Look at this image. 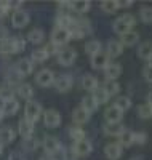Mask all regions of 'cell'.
I'll use <instances>...</instances> for the list:
<instances>
[{
  "label": "cell",
  "instance_id": "1",
  "mask_svg": "<svg viewBox=\"0 0 152 160\" xmlns=\"http://www.w3.org/2000/svg\"><path fill=\"white\" fill-rule=\"evenodd\" d=\"M136 24V19H134V16L133 15H130V13H125V15H122L117 21H114V31L117 32V34H120V35H123V34H127V32H130L131 31V28Z\"/></svg>",
  "mask_w": 152,
  "mask_h": 160
},
{
  "label": "cell",
  "instance_id": "2",
  "mask_svg": "<svg viewBox=\"0 0 152 160\" xmlns=\"http://www.w3.org/2000/svg\"><path fill=\"white\" fill-rule=\"evenodd\" d=\"M40 114H42V106H40L37 101H34V99L26 101V106H24V118H27L29 122L35 123L37 120L40 118Z\"/></svg>",
  "mask_w": 152,
  "mask_h": 160
},
{
  "label": "cell",
  "instance_id": "3",
  "mask_svg": "<svg viewBox=\"0 0 152 160\" xmlns=\"http://www.w3.org/2000/svg\"><path fill=\"white\" fill-rule=\"evenodd\" d=\"M71 32L69 29H63V28H54V31L51 32V43L56 47H64L69 40H71Z\"/></svg>",
  "mask_w": 152,
  "mask_h": 160
},
{
  "label": "cell",
  "instance_id": "4",
  "mask_svg": "<svg viewBox=\"0 0 152 160\" xmlns=\"http://www.w3.org/2000/svg\"><path fill=\"white\" fill-rule=\"evenodd\" d=\"M54 78H56V77H54V72L53 71L42 69V71H38L35 74V83L40 85V87H43V88H47V87H50V85L54 83Z\"/></svg>",
  "mask_w": 152,
  "mask_h": 160
},
{
  "label": "cell",
  "instance_id": "5",
  "mask_svg": "<svg viewBox=\"0 0 152 160\" xmlns=\"http://www.w3.org/2000/svg\"><path fill=\"white\" fill-rule=\"evenodd\" d=\"M29 21H31V16H29V13H27V11H24V10L13 11V15H11V24H13V28L23 29V28H26V26L29 24Z\"/></svg>",
  "mask_w": 152,
  "mask_h": 160
},
{
  "label": "cell",
  "instance_id": "6",
  "mask_svg": "<svg viewBox=\"0 0 152 160\" xmlns=\"http://www.w3.org/2000/svg\"><path fill=\"white\" fill-rule=\"evenodd\" d=\"M56 56H58V62L61 66H72L74 61H75V58H77V53H75L74 48L66 47V48H61L59 50V53H58Z\"/></svg>",
  "mask_w": 152,
  "mask_h": 160
},
{
  "label": "cell",
  "instance_id": "7",
  "mask_svg": "<svg viewBox=\"0 0 152 160\" xmlns=\"http://www.w3.org/2000/svg\"><path fill=\"white\" fill-rule=\"evenodd\" d=\"M43 151L47 152V155H56L61 151V142L58 138L54 136H45L43 139Z\"/></svg>",
  "mask_w": 152,
  "mask_h": 160
},
{
  "label": "cell",
  "instance_id": "8",
  "mask_svg": "<svg viewBox=\"0 0 152 160\" xmlns=\"http://www.w3.org/2000/svg\"><path fill=\"white\" fill-rule=\"evenodd\" d=\"M72 85H74V78H72V75H69V74H63V75L54 78V87H56V90L59 93L69 91L72 88Z\"/></svg>",
  "mask_w": 152,
  "mask_h": 160
},
{
  "label": "cell",
  "instance_id": "9",
  "mask_svg": "<svg viewBox=\"0 0 152 160\" xmlns=\"http://www.w3.org/2000/svg\"><path fill=\"white\" fill-rule=\"evenodd\" d=\"M32 71H34V62H32L31 59H27V58L19 59V61L16 62V66H15V72H16L19 77H27V75H31Z\"/></svg>",
  "mask_w": 152,
  "mask_h": 160
},
{
  "label": "cell",
  "instance_id": "10",
  "mask_svg": "<svg viewBox=\"0 0 152 160\" xmlns=\"http://www.w3.org/2000/svg\"><path fill=\"white\" fill-rule=\"evenodd\" d=\"M43 122L48 128H58L61 125V114L54 109H48L43 114Z\"/></svg>",
  "mask_w": 152,
  "mask_h": 160
},
{
  "label": "cell",
  "instance_id": "11",
  "mask_svg": "<svg viewBox=\"0 0 152 160\" xmlns=\"http://www.w3.org/2000/svg\"><path fill=\"white\" fill-rule=\"evenodd\" d=\"M91 142L87 141V139H82V141H75L74 146H72V152L77 155V157H85L91 152Z\"/></svg>",
  "mask_w": 152,
  "mask_h": 160
},
{
  "label": "cell",
  "instance_id": "12",
  "mask_svg": "<svg viewBox=\"0 0 152 160\" xmlns=\"http://www.w3.org/2000/svg\"><path fill=\"white\" fill-rule=\"evenodd\" d=\"M104 154L109 160H117L122 157L123 154V148L119 144V142H109L106 148H104Z\"/></svg>",
  "mask_w": 152,
  "mask_h": 160
},
{
  "label": "cell",
  "instance_id": "13",
  "mask_svg": "<svg viewBox=\"0 0 152 160\" xmlns=\"http://www.w3.org/2000/svg\"><path fill=\"white\" fill-rule=\"evenodd\" d=\"M123 117V112L120 109H117L115 106H110V108L106 109L104 112V118L107 123H120V120Z\"/></svg>",
  "mask_w": 152,
  "mask_h": 160
},
{
  "label": "cell",
  "instance_id": "14",
  "mask_svg": "<svg viewBox=\"0 0 152 160\" xmlns=\"http://www.w3.org/2000/svg\"><path fill=\"white\" fill-rule=\"evenodd\" d=\"M123 53V45L117 40H109L107 42V47H106V55L109 58H117Z\"/></svg>",
  "mask_w": 152,
  "mask_h": 160
},
{
  "label": "cell",
  "instance_id": "15",
  "mask_svg": "<svg viewBox=\"0 0 152 160\" xmlns=\"http://www.w3.org/2000/svg\"><path fill=\"white\" fill-rule=\"evenodd\" d=\"M107 64H109V56L103 51H99L98 55L91 56V66L94 69H106Z\"/></svg>",
  "mask_w": 152,
  "mask_h": 160
},
{
  "label": "cell",
  "instance_id": "16",
  "mask_svg": "<svg viewBox=\"0 0 152 160\" xmlns=\"http://www.w3.org/2000/svg\"><path fill=\"white\" fill-rule=\"evenodd\" d=\"M18 130H19V135L23 138H29L34 133V123L29 122L27 118H21L19 123H18Z\"/></svg>",
  "mask_w": 152,
  "mask_h": 160
},
{
  "label": "cell",
  "instance_id": "17",
  "mask_svg": "<svg viewBox=\"0 0 152 160\" xmlns=\"http://www.w3.org/2000/svg\"><path fill=\"white\" fill-rule=\"evenodd\" d=\"M72 120H74V123H75L77 127H80V125L87 123L88 120H90V114H88L85 109L77 108V109H74V112H72Z\"/></svg>",
  "mask_w": 152,
  "mask_h": 160
},
{
  "label": "cell",
  "instance_id": "18",
  "mask_svg": "<svg viewBox=\"0 0 152 160\" xmlns=\"http://www.w3.org/2000/svg\"><path fill=\"white\" fill-rule=\"evenodd\" d=\"M2 112L3 115H16L18 111H19V102L16 99H10V101H5L2 102Z\"/></svg>",
  "mask_w": 152,
  "mask_h": 160
},
{
  "label": "cell",
  "instance_id": "19",
  "mask_svg": "<svg viewBox=\"0 0 152 160\" xmlns=\"http://www.w3.org/2000/svg\"><path fill=\"white\" fill-rule=\"evenodd\" d=\"M120 74H122V66L117 62H109L107 68L104 69V75L107 80H115Z\"/></svg>",
  "mask_w": 152,
  "mask_h": 160
},
{
  "label": "cell",
  "instance_id": "20",
  "mask_svg": "<svg viewBox=\"0 0 152 160\" xmlns=\"http://www.w3.org/2000/svg\"><path fill=\"white\" fill-rule=\"evenodd\" d=\"M123 130H125V127H123L122 123H106L104 125V133L107 136H120Z\"/></svg>",
  "mask_w": 152,
  "mask_h": 160
},
{
  "label": "cell",
  "instance_id": "21",
  "mask_svg": "<svg viewBox=\"0 0 152 160\" xmlns=\"http://www.w3.org/2000/svg\"><path fill=\"white\" fill-rule=\"evenodd\" d=\"M74 24V18L69 16L67 13H59L56 16V28H63V29H71V26Z\"/></svg>",
  "mask_w": 152,
  "mask_h": 160
},
{
  "label": "cell",
  "instance_id": "22",
  "mask_svg": "<svg viewBox=\"0 0 152 160\" xmlns=\"http://www.w3.org/2000/svg\"><path fill=\"white\" fill-rule=\"evenodd\" d=\"M120 43L122 45H125V47H131V45H136L138 43V40H139V34L134 32V31H130L127 34H123L120 35Z\"/></svg>",
  "mask_w": 152,
  "mask_h": 160
},
{
  "label": "cell",
  "instance_id": "23",
  "mask_svg": "<svg viewBox=\"0 0 152 160\" xmlns=\"http://www.w3.org/2000/svg\"><path fill=\"white\" fill-rule=\"evenodd\" d=\"M18 95L23 98V99H26V101H31L32 99V96H34V88H32V85H29V83H19L18 85Z\"/></svg>",
  "mask_w": 152,
  "mask_h": 160
},
{
  "label": "cell",
  "instance_id": "24",
  "mask_svg": "<svg viewBox=\"0 0 152 160\" xmlns=\"http://www.w3.org/2000/svg\"><path fill=\"white\" fill-rule=\"evenodd\" d=\"M82 87H84L87 91H94L96 88H98V78H96L94 75H91V74H87V75H84V78H82Z\"/></svg>",
  "mask_w": 152,
  "mask_h": 160
},
{
  "label": "cell",
  "instance_id": "25",
  "mask_svg": "<svg viewBox=\"0 0 152 160\" xmlns=\"http://www.w3.org/2000/svg\"><path fill=\"white\" fill-rule=\"evenodd\" d=\"M13 141H15V131H13L10 127H2L0 128V142L5 146V144H10Z\"/></svg>",
  "mask_w": 152,
  "mask_h": 160
},
{
  "label": "cell",
  "instance_id": "26",
  "mask_svg": "<svg viewBox=\"0 0 152 160\" xmlns=\"http://www.w3.org/2000/svg\"><path fill=\"white\" fill-rule=\"evenodd\" d=\"M91 3L88 2V0H77V2H71V10H74L75 13H79V15H84V13H87L90 10Z\"/></svg>",
  "mask_w": 152,
  "mask_h": 160
},
{
  "label": "cell",
  "instance_id": "27",
  "mask_svg": "<svg viewBox=\"0 0 152 160\" xmlns=\"http://www.w3.org/2000/svg\"><path fill=\"white\" fill-rule=\"evenodd\" d=\"M93 99L98 102V106H99V104H106V102L110 99V96L106 93V90H104L103 87H98V88L93 91Z\"/></svg>",
  "mask_w": 152,
  "mask_h": 160
},
{
  "label": "cell",
  "instance_id": "28",
  "mask_svg": "<svg viewBox=\"0 0 152 160\" xmlns=\"http://www.w3.org/2000/svg\"><path fill=\"white\" fill-rule=\"evenodd\" d=\"M101 42L99 40H90V42L85 43V53L90 56H94V55H98V53L101 51Z\"/></svg>",
  "mask_w": 152,
  "mask_h": 160
},
{
  "label": "cell",
  "instance_id": "29",
  "mask_svg": "<svg viewBox=\"0 0 152 160\" xmlns=\"http://www.w3.org/2000/svg\"><path fill=\"white\" fill-rule=\"evenodd\" d=\"M27 38H29V42H31V43H34V45H38L40 42H43L45 34H43V31H42V29L35 28V29H32L29 34H27Z\"/></svg>",
  "mask_w": 152,
  "mask_h": 160
},
{
  "label": "cell",
  "instance_id": "30",
  "mask_svg": "<svg viewBox=\"0 0 152 160\" xmlns=\"http://www.w3.org/2000/svg\"><path fill=\"white\" fill-rule=\"evenodd\" d=\"M48 53H47V50L45 48H35L34 51H32V55H31V61L32 62H45L47 59H48Z\"/></svg>",
  "mask_w": 152,
  "mask_h": 160
},
{
  "label": "cell",
  "instance_id": "31",
  "mask_svg": "<svg viewBox=\"0 0 152 160\" xmlns=\"http://www.w3.org/2000/svg\"><path fill=\"white\" fill-rule=\"evenodd\" d=\"M80 108L85 109L88 114H93L96 109H98V102L93 99V96H85L84 99H82V106H80Z\"/></svg>",
  "mask_w": 152,
  "mask_h": 160
},
{
  "label": "cell",
  "instance_id": "32",
  "mask_svg": "<svg viewBox=\"0 0 152 160\" xmlns=\"http://www.w3.org/2000/svg\"><path fill=\"white\" fill-rule=\"evenodd\" d=\"M138 56L143 59H149L152 56V42H144L138 47Z\"/></svg>",
  "mask_w": 152,
  "mask_h": 160
},
{
  "label": "cell",
  "instance_id": "33",
  "mask_svg": "<svg viewBox=\"0 0 152 160\" xmlns=\"http://www.w3.org/2000/svg\"><path fill=\"white\" fill-rule=\"evenodd\" d=\"M119 144L122 148H130L133 144V131L130 130H123V133L119 136Z\"/></svg>",
  "mask_w": 152,
  "mask_h": 160
},
{
  "label": "cell",
  "instance_id": "34",
  "mask_svg": "<svg viewBox=\"0 0 152 160\" xmlns=\"http://www.w3.org/2000/svg\"><path fill=\"white\" fill-rule=\"evenodd\" d=\"M13 43H15V38H3V40H0V53L2 55H11L13 53Z\"/></svg>",
  "mask_w": 152,
  "mask_h": 160
},
{
  "label": "cell",
  "instance_id": "35",
  "mask_svg": "<svg viewBox=\"0 0 152 160\" xmlns=\"http://www.w3.org/2000/svg\"><path fill=\"white\" fill-rule=\"evenodd\" d=\"M103 88L106 90V93H107L109 96H115L117 93L120 91V85H119L117 80H107Z\"/></svg>",
  "mask_w": 152,
  "mask_h": 160
},
{
  "label": "cell",
  "instance_id": "36",
  "mask_svg": "<svg viewBox=\"0 0 152 160\" xmlns=\"http://www.w3.org/2000/svg\"><path fill=\"white\" fill-rule=\"evenodd\" d=\"M69 136H71L72 139H74V142L75 141H82V139H85V131H84V128H80V127H77V125H74V127H71L69 128Z\"/></svg>",
  "mask_w": 152,
  "mask_h": 160
},
{
  "label": "cell",
  "instance_id": "37",
  "mask_svg": "<svg viewBox=\"0 0 152 160\" xmlns=\"http://www.w3.org/2000/svg\"><path fill=\"white\" fill-rule=\"evenodd\" d=\"M114 106H115L117 109H120L122 112H125V111H128V109L131 108V99L127 98V96H119V98L115 99Z\"/></svg>",
  "mask_w": 152,
  "mask_h": 160
},
{
  "label": "cell",
  "instance_id": "38",
  "mask_svg": "<svg viewBox=\"0 0 152 160\" xmlns=\"http://www.w3.org/2000/svg\"><path fill=\"white\" fill-rule=\"evenodd\" d=\"M10 99H15V90L8 85L0 87V101L5 102V101H10Z\"/></svg>",
  "mask_w": 152,
  "mask_h": 160
},
{
  "label": "cell",
  "instance_id": "39",
  "mask_svg": "<svg viewBox=\"0 0 152 160\" xmlns=\"http://www.w3.org/2000/svg\"><path fill=\"white\" fill-rule=\"evenodd\" d=\"M101 8L106 13H115L120 8V5L117 0H104V2H101Z\"/></svg>",
  "mask_w": 152,
  "mask_h": 160
},
{
  "label": "cell",
  "instance_id": "40",
  "mask_svg": "<svg viewBox=\"0 0 152 160\" xmlns=\"http://www.w3.org/2000/svg\"><path fill=\"white\" fill-rule=\"evenodd\" d=\"M138 115L143 118H152V104L144 102L138 106Z\"/></svg>",
  "mask_w": 152,
  "mask_h": 160
},
{
  "label": "cell",
  "instance_id": "41",
  "mask_svg": "<svg viewBox=\"0 0 152 160\" xmlns=\"http://www.w3.org/2000/svg\"><path fill=\"white\" fill-rule=\"evenodd\" d=\"M37 146H38V141H37L35 138H32V136L24 138L23 142H21V148H23L24 151H29V152L35 151V149H37Z\"/></svg>",
  "mask_w": 152,
  "mask_h": 160
},
{
  "label": "cell",
  "instance_id": "42",
  "mask_svg": "<svg viewBox=\"0 0 152 160\" xmlns=\"http://www.w3.org/2000/svg\"><path fill=\"white\" fill-rule=\"evenodd\" d=\"M139 16H141L143 22L150 24V22H152V8H150V7H143V8L139 10Z\"/></svg>",
  "mask_w": 152,
  "mask_h": 160
},
{
  "label": "cell",
  "instance_id": "43",
  "mask_svg": "<svg viewBox=\"0 0 152 160\" xmlns=\"http://www.w3.org/2000/svg\"><path fill=\"white\" fill-rule=\"evenodd\" d=\"M24 48H26V40L21 37H16L15 43H13V53H21Z\"/></svg>",
  "mask_w": 152,
  "mask_h": 160
},
{
  "label": "cell",
  "instance_id": "44",
  "mask_svg": "<svg viewBox=\"0 0 152 160\" xmlns=\"http://www.w3.org/2000/svg\"><path fill=\"white\" fill-rule=\"evenodd\" d=\"M21 78L23 77H19L16 72H11V74H8V77H7V83H8V87H11V85H19V83H23L21 82Z\"/></svg>",
  "mask_w": 152,
  "mask_h": 160
},
{
  "label": "cell",
  "instance_id": "45",
  "mask_svg": "<svg viewBox=\"0 0 152 160\" xmlns=\"http://www.w3.org/2000/svg\"><path fill=\"white\" fill-rule=\"evenodd\" d=\"M147 139L146 133H138V131H133V144H144Z\"/></svg>",
  "mask_w": 152,
  "mask_h": 160
},
{
  "label": "cell",
  "instance_id": "46",
  "mask_svg": "<svg viewBox=\"0 0 152 160\" xmlns=\"http://www.w3.org/2000/svg\"><path fill=\"white\" fill-rule=\"evenodd\" d=\"M143 74H144V78L147 80V82H150L152 83V66H146L144 68V71H143Z\"/></svg>",
  "mask_w": 152,
  "mask_h": 160
},
{
  "label": "cell",
  "instance_id": "47",
  "mask_svg": "<svg viewBox=\"0 0 152 160\" xmlns=\"http://www.w3.org/2000/svg\"><path fill=\"white\" fill-rule=\"evenodd\" d=\"M8 11V2H0V18H3Z\"/></svg>",
  "mask_w": 152,
  "mask_h": 160
},
{
  "label": "cell",
  "instance_id": "48",
  "mask_svg": "<svg viewBox=\"0 0 152 160\" xmlns=\"http://www.w3.org/2000/svg\"><path fill=\"white\" fill-rule=\"evenodd\" d=\"M58 7L61 8L59 13H66L67 10H71V2H58Z\"/></svg>",
  "mask_w": 152,
  "mask_h": 160
},
{
  "label": "cell",
  "instance_id": "49",
  "mask_svg": "<svg viewBox=\"0 0 152 160\" xmlns=\"http://www.w3.org/2000/svg\"><path fill=\"white\" fill-rule=\"evenodd\" d=\"M8 160H24V157H23L21 152H11L10 157H8Z\"/></svg>",
  "mask_w": 152,
  "mask_h": 160
},
{
  "label": "cell",
  "instance_id": "50",
  "mask_svg": "<svg viewBox=\"0 0 152 160\" xmlns=\"http://www.w3.org/2000/svg\"><path fill=\"white\" fill-rule=\"evenodd\" d=\"M119 5L120 7H131L133 2H131V0H125V2H119Z\"/></svg>",
  "mask_w": 152,
  "mask_h": 160
},
{
  "label": "cell",
  "instance_id": "51",
  "mask_svg": "<svg viewBox=\"0 0 152 160\" xmlns=\"http://www.w3.org/2000/svg\"><path fill=\"white\" fill-rule=\"evenodd\" d=\"M3 38H7V31L5 28H0V40H3Z\"/></svg>",
  "mask_w": 152,
  "mask_h": 160
},
{
  "label": "cell",
  "instance_id": "52",
  "mask_svg": "<svg viewBox=\"0 0 152 160\" xmlns=\"http://www.w3.org/2000/svg\"><path fill=\"white\" fill-rule=\"evenodd\" d=\"M40 160H56V157H53V155H45V157H42Z\"/></svg>",
  "mask_w": 152,
  "mask_h": 160
},
{
  "label": "cell",
  "instance_id": "53",
  "mask_svg": "<svg viewBox=\"0 0 152 160\" xmlns=\"http://www.w3.org/2000/svg\"><path fill=\"white\" fill-rule=\"evenodd\" d=\"M147 102H149V104H152V90L147 93Z\"/></svg>",
  "mask_w": 152,
  "mask_h": 160
},
{
  "label": "cell",
  "instance_id": "54",
  "mask_svg": "<svg viewBox=\"0 0 152 160\" xmlns=\"http://www.w3.org/2000/svg\"><path fill=\"white\" fill-rule=\"evenodd\" d=\"M3 117H5V115H3V112H2V109H0V122H2V120H3Z\"/></svg>",
  "mask_w": 152,
  "mask_h": 160
},
{
  "label": "cell",
  "instance_id": "55",
  "mask_svg": "<svg viewBox=\"0 0 152 160\" xmlns=\"http://www.w3.org/2000/svg\"><path fill=\"white\" fill-rule=\"evenodd\" d=\"M130 160H144L143 157H133V158H130Z\"/></svg>",
  "mask_w": 152,
  "mask_h": 160
},
{
  "label": "cell",
  "instance_id": "56",
  "mask_svg": "<svg viewBox=\"0 0 152 160\" xmlns=\"http://www.w3.org/2000/svg\"><path fill=\"white\" fill-rule=\"evenodd\" d=\"M2 152H3V144L0 142V155H2Z\"/></svg>",
  "mask_w": 152,
  "mask_h": 160
},
{
  "label": "cell",
  "instance_id": "57",
  "mask_svg": "<svg viewBox=\"0 0 152 160\" xmlns=\"http://www.w3.org/2000/svg\"><path fill=\"white\" fill-rule=\"evenodd\" d=\"M147 61H149V66H152V56H150V58H149Z\"/></svg>",
  "mask_w": 152,
  "mask_h": 160
}]
</instances>
